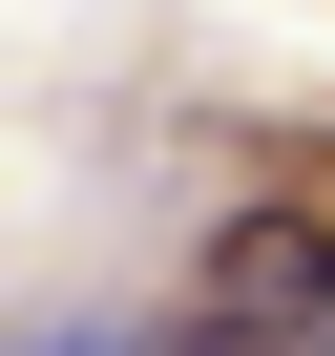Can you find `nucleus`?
I'll return each mask as SVG.
<instances>
[{
    "label": "nucleus",
    "instance_id": "1",
    "mask_svg": "<svg viewBox=\"0 0 335 356\" xmlns=\"http://www.w3.org/2000/svg\"><path fill=\"white\" fill-rule=\"evenodd\" d=\"M189 335L210 356H335V210H231L189 273Z\"/></svg>",
    "mask_w": 335,
    "mask_h": 356
}]
</instances>
